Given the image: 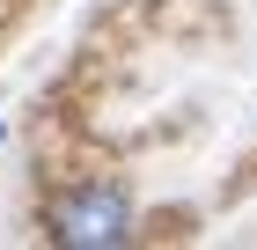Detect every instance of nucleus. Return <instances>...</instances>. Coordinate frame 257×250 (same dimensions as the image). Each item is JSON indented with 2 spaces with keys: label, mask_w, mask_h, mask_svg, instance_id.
Instances as JSON below:
<instances>
[{
  "label": "nucleus",
  "mask_w": 257,
  "mask_h": 250,
  "mask_svg": "<svg viewBox=\"0 0 257 250\" xmlns=\"http://www.w3.org/2000/svg\"><path fill=\"white\" fill-rule=\"evenodd\" d=\"M133 235V199L118 184H81L74 199L52 206V243L66 250H118Z\"/></svg>",
  "instance_id": "f257e3e1"
}]
</instances>
